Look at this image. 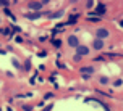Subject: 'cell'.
I'll list each match as a JSON object with an SVG mask.
<instances>
[{
	"label": "cell",
	"instance_id": "8fae6325",
	"mask_svg": "<svg viewBox=\"0 0 123 111\" xmlns=\"http://www.w3.org/2000/svg\"><path fill=\"white\" fill-rule=\"evenodd\" d=\"M120 24H122V26H123V21H122V23H120Z\"/></svg>",
	"mask_w": 123,
	"mask_h": 111
},
{
	"label": "cell",
	"instance_id": "52a82bcc",
	"mask_svg": "<svg viewBox=\"0 0 123 111\" xmlns=\"http://www.w3.org/2000/svg\"><path fill=\"white\" fill-rule=\"evenodd\" d=\"M96 11H97L99 15H102V13H105V6H104V5H99V6H97V10H96Z\"/></svg>",
	"mask_w": 123,
	"mask_h": 111
},
{
	"label": "cell",
	"instance_id": "9c48e42d",
	"mask_svg": "<svg viewBox=\"0 0 123 111\" xmlns=\"http://www.w3.org/2000/svg\"><path fill=\"white\" fill-rule=\"evenodd\" d=\"M100 84H109V77H100Z\"/></svg>",
	"mask_w": 123,
	"mask_h": 111
},
{
	"label": "cell",
	"instance_id": "7a4b0ae2",
	"mask_svg": "<svg viewBox=\"0 0 123 111\" xmlns=\"http://www.w3.org/2000/svg\"><path fill=\"white\" fill-rule=\"evenodd\" d=\"M76 53L80 56H86L87 53H89V48L84 47V45H78V47H76Z\"/></svg>",
	"mask_w": 123,
	"mask_h": 111
},
{
	"label": "cell",
	"instance_id": "5b68a950",
	"mask_svg": "<svg viewBox=\"0 0 123 111\" xmlns=\"http://www.w3.org/2000/svg\"><path fill=\"white\" fill-rule=\"evenodd\" d=\"M41 8H42L41 2H31L29 3V10H41Z\"/></svg>",
	"mask_w": 123,
	"mask_h": 111
},
{
	"label": "cell",
	"instance_id": "3957f363",
	"mask_svg": "<svg viewBox=\"0 0 123 111\" xmlns=\"http://www.w3.org/2000/svg\"><path fill=\"white\" fill-rule=\"evenodd\" d=\"M68 45L76 48V47L80 45V40H78V37H76V36H70V37H68Z\"/></svg>",
	"mask_w": 123,
	"mask_h": 111
},
{
	"label": "cell",
	"instance_id": "ba28073f",
	"mask_svg": "<svg viewBox=\"0 0 123 111\" xmlns=\"http://www.w3.org/2000/svg\"><path fill=\"white\" fill-rule=\"evenodd\" d=\"M39 16H41V13H32V15H28V18H29V19H37Z\"/></svg>",
	"mask_w": 123,
	"mask_h": 111
},
{
	"label": "cell",
	"instance_id": "8992f818",
	"mask_svg": "<svg viewBox=\"0 0 123 111\" xmlns=\"http://www.w3.org/2000/svg\"><path fill=\"white\" fill-rule=\"evenodd\" d=\"M81 73L91 74V73H94V68H92V66H83V68H81Z\"/></svg>",
	"mask_w": 123,
	"mask_h": 111
},
{
	"label": "cell",
	"instance_id": "6da1fadb",
	"mask_svg": "<svg viewBox=\"0 0 123 111\" xmlns=\"http://www.w3.org/2000/svg\"><path fill=\"white\" fill-rule=\"evenodd\" d=\"M96 37H97V39H100V40H104L105 37H109V31H107V29H104V27H100V29H97V31H96Z\"/></svg>",
	"mask_w": 123,
	"mask_h": 111
},
{
	"label": "cell",
	"instance_id": "30bf717a",
	"mask_svg": "<svg viewBox=\"0 0 123 111\" xmlns=\"http://www.w3.org/2000/svg\"><path fill=\"white\" fill-rule=\"evenodd\" d=\"M71 2H73V3H74V2H80V0H71Z\"/></svg>",
	"mask_w": 123,
	"mask_h": 111
},
{
	"label": "cell",
	"instance_id": "277c9868",
	"mask_svg": "<svg viewBox=\"0 0 123 111\" xmlns=\"http://www.w3.org/2000/svg\"><path fill=\"white\" fill-rule=\"evenodd\" d=\"M92 47H94V50H102V48H104V40L96 39V40L92 42Z\"/></svg>",
	"mask_w": 123,
	"mask_h": 111
}]
</instances>
